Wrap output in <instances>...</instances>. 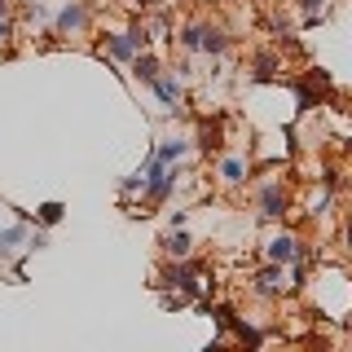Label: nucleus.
<instances>
[{
  "label": "nucleus",
  "instance_id": "nucleus-13",
  "mask_svg": "<svg viewBox=\"0 0 352 352\" xmlns=\"http://www.w3.org/2000/svg\"><path fill=\"white\" fill-rule=\"evenodd\" d=\"M291 5L304 14V22H300V27H304V31H313V27H322V22H326V9H330V0H291Z\"/></svg>",
  "mask_w": 352,
  "mask_h": 352
},
{
  "label": "nucleus",
  "instance_id": "nucleus-20",
  "mask_svg": "<svg viewBox=\"0 0 352 352\" xmlns=\"http://www.w3.org/2000/svg\"><path fill=\"white\" fill-rule=\"evenodd\" d=\"M159 304H163V313H181V308H190V300H185L181 291H159Z\"/></svg>",
  "mask_w": 352,
  "mask_h": 352
},
{
  "label": "nucleus",
  "instance_id": "nucleus-3",
  "mask_svg": "<svg viewBox=\"0 0 352 352\" xmlns=\"http://www.w3.org/2000/svg\"><path fill=\"white\" fill-rule=\"evenodd\" d=\"M88 27H93V9H88V0H66L58 14L49 18V31H53L58 40L88 36Z\"/></svg>",
  "mask_w": 352,
  "mask_h": 352
},
{
  "label": "nucleus",
  "instance_id": "nucleus-9",
  "mask_svg": "<svg viewBox=\"0 0 352 352\" xmlns=\"http://www.w3.org/2000/svg\"><path fill=\"white\" fill-rule=\"evenodd\" d=\"M282 75V53L278 49H260L256 58H251V84H269Z\"/></svg>",
  "mask_w": 352,
  "mask_h": 352
},
{
  "label": "nucleus",
  "instance_id": "nucleus-4",
  "mask_svg": "<svg viewBox=\"0 0 352 352\" xmlns=\"http://www.w3.org/2000/svg\"><path fill=\"white\" fill-rule=\"evenodd\" d=\"M300 247H304V238L295 234V229H286V225H282L278 234L264 238V260H269V264H282V269H286V264L300 256Z\"/></svg>",
  "mask_w": 352,
  "mask_h": 352
},
{
  "label": "nucleus",
  "instance_id": "nucleus-19",
  "mask_svg": "<svg viewBox=\"0 0 352 352\" xmlns=\"http://www.w3.org/2000/svg\"><path fill=\"white\" fill-rule=\"evenodd\" d=\"M53 247V242H49V229H36V225H31L27 229V256H31V251H49Z\"/></svg>",
  "mask_w": 352,
  "mask_h": 352
},
{
  "label": "nucleus",
  "instance_id": "nucleus-2",
  "mask_svg": "<svg viewBox=\"0 0 352 352\" xmlns=\"http://www.w3.org/2000/svg\"><path fill=\"white\" fill-rule=\"evenodd\" d=\"M291 190H286L282 176H269V181H260L256 190V212L260 220H278V225H286V216H291Z\"/></svg>",
  "mask_w": 352,
  "mask_h": 352
},
{
  "label": "nucleus",
  "instance_id": "nucleus-24",
  "mask_svg": "<svg viewBox=\"0 0 352 352\" xmlns=\"http://www.w3.org/2000/svg\"><path fill=\"white\" fill-rule=\"evenodd\" d=\"M0 18H14V14H9V0H0Z\"/></svg>",
  "mask_w": 352,
  "mask_h": 352
},
{
  "label": "nucleus",
  "instance_id": "nucleus-12",
  "mask_svg": "<svg viewBox=\"0 0 352 352\" xmlns=\"http://www.w3.org/2000/svg\"><path fill=\"white\" fill-rule=\"evenodd\" d=\"M291 88H295V110H300V115H313V110H322V106H326V97L317 93V88L308 84V80H295Z\"/></svg>",
  "mask_w": 352,
  "mask_h": 352
},
{
  "label": "nucleus",
  "instance_id": "nucleus-23",
  "mask_svg": "<svg viewBox=\"0 0 352 352\" xmlns=\"http://www.w3.org/2000/svg\"><path fill=\"white\" fill-rule=\"evenodd\" d=\"M185 220H190V212L176 207V212H168V229H185Z\"/></svg>",
  "mask_w": 352,
  "mask_h": 352
},
{
  "label": "nucleus",
  "instance_id": "nucleus-7",
  "mask_svg": "<svg viewBox=\"0 0 352 352\" xmlns=\"http://www.w3.org/2000/svg\"><path fill=\"white\" fill-rule=\"evenodd\" d=\"M150 93L159 97V106H163V110H181V106H185V80H181L176 71H163L159 80L150 84Z\"/></svg>",
  "mask_w": 352,
  "mask_h": 352
},
{
  "label": "nucleus",
  "instance_id": "nucleus-22",
  "mask_svg": "<svg viewBox=\"0 0 352 352\" xmlns=\"http://www.w3.org/2000/svg\"><path fill=\"white\" fill-rule=\"evenodd\" d=\"M203 352H234V348H229L225 335H216V339H207V344H203Z\"/></svg>",
  "mask_w": 352,
  "mask_h": 352
},
{
  "label": "nucleus",
  "instance_id": "nucleus-25",
  "mask_svg": "<svg viewBox=\"0 0 352 352\" xmlns=\"http://www.w3.org/2000/svg\"><path fill=\"white\" fill-rule=\"evenodd\" d=\"M273 5H282V0H273Z\"/></svg>",
  "mask_w": 352,
  "mask_h": 352
},
{
  "label": "nucleus",
  "instance_id": "nucleus-5",
  "mask_svg": "<svg viewBox=\"0 0 352 352\" xmlns=\"http://www.w3.org/2000/svg\"><path fill=\"white\" fill-rule=\"evenodd\" d=\"M251 286H256L260 300H282V295L291 291V282H286V269H282V264H269V260H264L260 269L251 273Z\"/></svg>",
  "mask_w": 352,
  "mask_h": 352
},
{
  "label": "nucleus",
  "instance_id": "nucleus-14",
  "mask_svg": "<svg viewBox=\"0 0 352 352\" xmlns=\"http://www.w3.org/2000/svg\"><path fill=\"white\" fill-rule=\"evenodd\" d=\"M62 220H66V203H62V198H49V203L36 207V229H53V225H62Z\"/></svg>",
  "mask_w": 352,
  "mask_h": 352
},
{
  "label": "nucleus",
  "instance_id": "nucleus-17",
  "mask_svg": "<svg viewBox=\"0 0 352 352\" xmlns=\"http://www.w3.org/2000/svg\"><path fill=\"white\" fill-rule=\"evenodd\" d=\"M176 44H181V49L185 53H198V49H203V18H198V22H185V27L181 31H176V36H172Z\"/></svg>",
  "mask_w": 352,
  "mask_h": 352
},
{
  "label": "nucleus",
  "instance_id": "nucleus-1",
  "mask_svg": "<svg viewBox=\"0 0 352 352\" xmlns=\"http://www.w3.org/2000/svg\"><path fill=\"white\" fill-rule=\"evenodd\" d=\"M141 172H146V185H141V207H159L168 203L172 190H176V163H163L154 159V150L141 159Z\"/></svg>",
  "mask_w": 352,
  "mask_h": 352
},
{
  "label": "nucleus",
  "instance_id": "nucleus-6",
  "mask_svg": "<svg viewBox=\"0 0 352 352\" xmlns=\"http://www.w3.org/2000/svg\"><path fill=\"white\" fill-rule=\"evenodd\" d=\"M97 58H106V62H115V66H128L132 58H137V44H132L128 27H119V31H106V36H102V44H97Z\"/></svg>",
  "mask_w": 352,
  "mask_h": 352
},
{
  "label": "nucleus",
  "instance_id": "nucleus-10",
  "mask_svg": "<svg viewBox=\"0 0 352 352\" xmlns=\"http://www.w3.org/2000/svg\"><path fill=\"white\" fill-rule=\"evenodd\" d=\"M229 49H234V36H229L225 27H216V22H203V49H198V53H207V58H225Z\"/></svg>",
  "mask_w": 352,
  "mask_h": 352
},
{
  "label": "nucleus",
  "instance_id": "nucleus-8",
  "mask_svg": "<svg viewBox=\"0 0 352 352\" xmlns=\"http://www.w3.org/2000/svg\"><path fill=\"white\" fill-rule=\"evenodd\" d=\"M128 71H132V80H137V84H146V88H150V84L159 80L163 71H168V66H163V58H159V53H154V49H141L137 58L128 62Z\"/></svg>",
  "mask_w": 352,
  "mask_h": 352
},
{
  "label": "nucleus",
  "instance_id": "nucleus-21",
  "mask_svg": "<svg viewBox=\"0 0 352 352\" xmlns=\"http://www.w3.org/2000/svg\"><path fill=\"white\" fill-rule=\"evenodd\" d=\"M27 18L31 22H49L53 14H49V5H40V0H27Z\"/></svg>",
  "mask_w": 352,
  "mask_h": 352
},
{
  "label": "nucleus",
  "instance_id": "nucleus-18",
  "mask_svg": "<svg viewBox=\"0 0 352 352\" xmlns=\"http://www.w3.org/2000/svg\"><path fill=\"white\" fill-rule=\"evenodd\" d=\"M190 146H194L198 154H212V150L220 146V124H207V119H203V124H198V137L190 141Z\"/></svg>",
  "mask_w": 352,
  "mask_h": 352
},
{
  "label": "nucleus",
  "instance_id": "nucleus-11",
  "mask_svg": "<svg viewBox=\"0 0 352 352\" xmlns=\"http://www.w3.org/2000/svg\"><path fill=\"white\" fill-rule=\"evenodd\" d=\"M159 247H163V256H168V260H185V256H194V238L185 234V229H168V234L159 238Z\"/></svg>",
  "mask_w": 352,
  "mask_h": 352
},
{
  "label": "nucleus",
  "instance_id": "nucleus-15",
  "mask_svg": "<svg viewBox=\"0 0 352 352\" xmlns=\"http://www.w3.org/2000/svg\"><path fill=\"white\" fill-rule=\"evenodd\" d=\"M247 176H251L247 159H238V154H225V159H220V181L225 185H242Z\"/></svg>",
  "mask_w": 352,
  "mask_h": 352
},
{
  "label": "nucleus",
  "instance_id": "nucleus-16",
  "mask_svg": "<svg viewBox=\"0 0 352 352\" xmlns=\"http://www.w3.org/2000/svg\"><path fill=\"white\" fill-rule=\"evenodd\" d=\"M190 137H172V141H163V146H154V159H163V163H181L185 154H190Z\"/></svg>",
  "mask_w": 352,
  "mask_h": 352
}]
</instances>
